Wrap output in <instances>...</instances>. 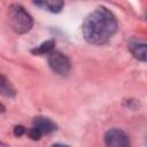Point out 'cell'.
<instances>
[{
    "label": "cell",
    "mask_w": 147,
    "mask_h": 147,
    "mask_svg": "<svg viewBox=\"0 0 147 147\" xmlns=\"http://www.w3.org/2000/svg\"><path fill=\"white\" fill-rule=\"evenodd\" d=\"M117 20L106 7H98L90 13L82 25L85 40L92 45H103L115 34Z\"/></svg>",
    "instance_id": "6da1fadb"
},
{
    "label": "cell",
    "mask_w": 147,
    "mask_h": 147,
    "mask_svg": "<svg viewBox=\"0 0 147 147\" xmlns=\"http://www.w3.org/2000/svg\"><path fill=\"white\" fill-rule=\"evenodd\" d=\"M9 23L11 29L17 33H25L31 30L33 20L31 15L21 5H11L9 7Z\"/></svg>",
    "instance_id": "7a4b0ae2"
},
{
    "label": "cell",
    "mask_w": 147,
    "mask_h": 147,
    "mask_svg": "<svg viewBox=\"0 0 147 147\" xmlns=\"http://www.w3.org/2000/svg\"><path fill=\"white\" fill-rule=\"evenodd\" d=\"M47 61L49 68L60 76H65L70 71L69 59L59 51H52L49 54H47Z\"/></svg>",
    "instance_id": "3957f363"
},
{
    "label": "cell",
    "mask_w": 147,
    "mask_h": 147,
    "mask_svg": "<svg viewBox=\"0 0 147 147\" xmlns=\"http://www.w3.org/2000/svg\"><path fill=\"white\" fill-rule=\"evenodd\" d=\"M106 147H130V140L126 133L117 127L110 129L105 134Z\"/></svg>",
    "instance_id": "277c9868"
},
{
    "label": "cell",
    "mask_w": 147,
    "mask_h": 147,
    "mask_svg": "<svg viewBox=\"0 0 147 147\" xmlns=\"http://www.w3.org/2000/svg\"><path fill=\"white\" fill-rule=\"evenodd\" d=\"M32 127L38 130L41 133V136H44V134H48V133H52L53 131H55L56 130V124L47 117L38 116V117L33 118Z\"/></svg>",
    "instance_id": "5b68a950"
},
{
    "label": "cell",
    "mask_w": 147,
    "mask_h": 147,
    "mask_svg": "<svg viewBox=\"0 0 147 147\" xmlns=\"http://www.w3.org/2000/svg\"><path fill=\"white\" fill-rule=\"evenodd\" d=\"M129 48H130V52L132 53V55L145 62L146 59H147V54H146V44L145 42H140V41H131L130 45H129Z\"/></svg>",
    "instance_id": "8992f818"
},
{
    "label": "cell",
    "mask_w": 147,
    "mask_h": 147,
    "mask_svg": "<svg viewBox=\"0 0 147 147\" xmlns=\"http://www.w3.org/2000/svg\"><path fill=\"white\" fill-rule=\"evenodd\" d=\"M36 6L44 8L45 10H48L51 13H59L61 11V9L64 6L63 1H38V2H33Z\"/></svg>",
    "instance_id": "52a82bcc"
},
{
    "label": "cell",
    "mask_w": 147,
    "mask_h": 147,
    "mask_svg": "<svg viewBox=\"0 0 147 147\" xmlns=\"http://www.w3.org/2000/svg\"><path fill=\"white\" fill-rule=\"evenodd\" d=\"M0 94L7 98H11L16 94L15 88L11 85V83L5 76H1V75H0Z\"/></svg>",
    "instance_id": "ba28073f"
},
{
    "label": "cell",
    "mask_w": 147,
    "mask_h": 147,
    "mask_svg": "<svg viewBox=\"0 0 147 147\" xmlns=\"http://www.w3.org/2000/svg\"><path fill=\"white\" fill-rule=\"evenodd\" d=\"M54 45H55V41L53 39L51 40H47V41H44L41 45H39L38 47L33 48L31 52L36 55H44V54H49L53 48H54Z\"/></svg>",
    "instance_id": "9c48e42d"
},
{
    "label": "cell",
    "mask_w": 147,
    "mask_h": 147,
    "mask_svg": "<svg viewBox=\"0 0 147 147\" xmlns=\"http://www.w3.org/2000/svg\"><path fill=\"white\" fill-rule=\"evenodd\" d=\"M28 134H29V137L32 139V140H39L42 136H41V133L38 131V130H36L34 127H31L29 131H28Z\"/></svg>",
    "instance_id": "30bf717a"
},
{
    "label": "cell",
    "mask_w": 147,
    "mask_h": 147,
    "mask_svg": "<svg viewBox=\"0 0 147 147\" xmlns=\"http://www.w3.org/2000/svg\"><path fill=\"white\" fill-rule=\"evenodd\" d=\"M24 133H25V129H24L22 125H17V126L14 127V134H15L16 137H21V136H23Z\"/></svg>",
    "instance_id": "8fae6325"
},
{
    "label": "cell",
    "mask_w": 147,
    "mask_h": 147,
    "mask_svg": "<svg viewBox=\"0 0 147 147\" xmlns=\"http://www.w3.org/2000/svg\"><path fill=\"white\" fill-rule=\"evenodd\" d=\"M52 147H70V146H67V145H62V144H54Z\"/></svg>",
    "instance_id": "7c38bea8"
},
{
    "label": "cell",
    "mask_w": 147,
    "mask_h": 147,
    "mask_svg": "<svg viewBox=\"0 0 147 147\" xmlns=\"http://www.w3.org/2000/svg\"><path fill=\"white\" fill-rule=\"evenodd\" d=\"M3 109H5V108H3V106L0 103V113H2V111H3Z\"/></svg>",
    "instance_id": "4fadbf2b"
},
{
    "label": "cell",
    "mask_w": 147,
    "mask_h": 147,
    "mask_svg": "<svg viewBox=\"0 0 147 147\" xmlns=\"http://www.w3.org/2000/svg\"><path fill=\"white\" fill-rule=\"evenodd\" d=\"M0 147H5V144H2V142H0Z\"/></svg>",
    "instance_id": "5bb4252c"
}]
</instances>
